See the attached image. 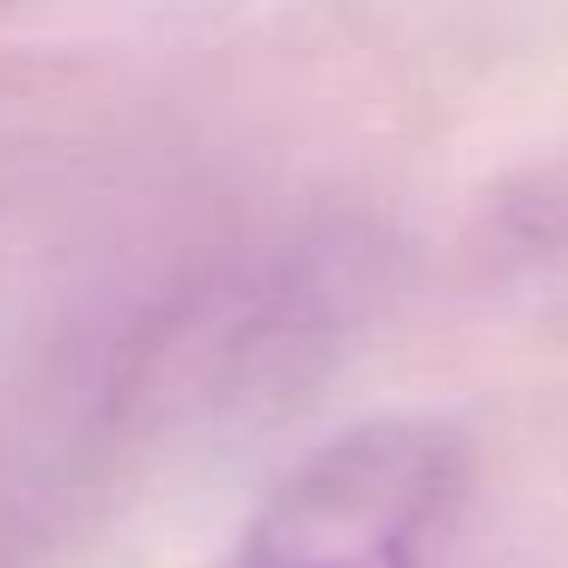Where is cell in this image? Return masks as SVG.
<instances>
[{
	"label": "cell",
	"mask_w": 568,
	"mask_h": 568,
	"mask_svg": "<svg viewBox=\"0 0 568 568\" xmlns=\"http://www.w3.org/2000/svg\"><path fill=\"white\" fill-rule=\"evenodd\" d=\"M465 501V434L422 409H379L312 440L214 568H440Z\"/></svg>",
	"instance_id": "cell-2"
},
{
	"label": "cell",
	"mask_w": 568,
	"mask_h": 568,
	"mask_svg": "<svg viewBox=\"0 0 568 568\" xmlns=\"http://www.w3.org/2000/svg\"><path fill=\"white\" fill-rule=\"evenodd\" d=\"M373 287L361 233H294L245 251L202 287L178 294L135 343L123 392L153 416H226L282 397L355 324Z\"/></svg>",
	"instance_id": "cell-1"
}]
</instances>
